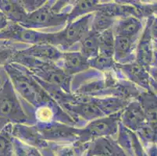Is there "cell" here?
Instances as JSON below:
<instances>
[{
    "label": "cell",
    "instance_id": "4",
    "mask_svg": "<svg viewBox=\"0 0 157 156\" xmlns=\"http://www.w3.org/2000/svg\"><path fill=\"white\" fill-rule=\"evenodd\" d=\"M67 13H56L50 5L45 3L36 10L27 14L20 25L33 30L59 27L67 21Z\"/></svg>",
    "mask_w": 157,
    "mask_h": 156
},
{
    "label": "cell",
    "instance_id": "18",
    "mask_svg": "<svg viewBox=\"0 0 157 156\" xmlns=\"http://www.w3.org/2000/svg\"><path fill=\"white\" fill-rule=\"evenodd\" d=\"M98 55L113 59L114 36L112 28L98 34Z\"/></svg>",
    "mask_w": 157,
    "mask_h": 156
},
{
    "label": "cell",
    "instance_id": "7",
    "mask_svg": "<svg viewBox=\"0 0 157 156\" xmlns=\"http://www.w3.org/2000/svg\"><path fill=\"white\" fill-rule=\"evenodd\" d=\"M123 111L121 118L126 128L136 131L139 127L147 123L143 109L138 101L130 103Z\"/></svg>",
    "mask_w": 157,
    "mask_h": 156
},
{
    "label": "cell",
    "instance_id": "21",
    "mask_svg": "<svg viewBox=\"0 0 157 156\" xmlns=\"http://www.w3.org/2000/svg\"><path fill=\"white\" fill-rule=\"evenodd\" d=\"M11 127H12V124L10 123L0 132V156L10 155L11 148H12Z\"/></svg>",
    "mask_w": 157,
    "mask_h": 156
},
{
    "label": "cell",
    "instance_id": "13",
    "mask_svg": "<svg viewBox=\"0 0 157 156\" xmlns=\"http://www.w3.org/2000/svg\"><path fill=\"white\" fill-rule=\"evenodd\" d=\"M0 12L6 16L8 21L17 24H21L28 14L17 1L0 0Z\"/></svg>",
    "mask_w": 157,
    "mask_h": 156
},
{
    "label": "cell",
    "instance_id": "12",
    "mask_svg": "<svg viewBox=\"0 0 157 156\" xmlns=\"http://www.w3.org/2000/svg\"><path fill=\"white\" fill-rule=\"evenodd\" d=\"M150 28L145 30L142 38L140 40L137 47L136 58L138 64L142 66L145 70L149 69V65L152 60V45L150 41Z\"/></svg>",
    "mask_w": 157,
    "mask_h": 156
},
{
    "label": "cell",
    "instance_id": "11",
    "mask_svg": "<svg viewBox=\"0 0 157 156\" xmlns=\"http://www.w3.org/2000/svg\"><path fill=\"white\" fill-rule=\"evenodd\" d=\"M60 60L62 61L61 69L69 76L85 70L89 67L88 59L80 51L64 52Z\"/></svg>",
    "mask_w": 157,
    "mask_h": 156
},
{
    "label": "cell",
    "instance_id": "8",
    "mask_svg": "<svg viewBox=\"0 0 157 156\" xmlns=\"http://www.w3.org/2000/svg\"><path fill=\"white\" fill-rule=\"evenodd\" d=\"M19 54L51 63L60 60L63 55V52L57 47L48 44L33 45L21 51Z\"/></svg>",
    "mask_w": 157,
    "mask_h": 156
},
{
    "label": "cell",
    "instance_id": "17",
    "mask_svg": "<svg viewBox=\"0 0 157 156\" xmlns=\"http://www.w3.org/2000/svg\"><path fill=\"white\" fill-rule=\"evenodd\" d=\"M124 70L133 81L145 88H150V78L146 70L139 64H129L124 67Z\"/></svg>",
    "mask_w": 157,
    "mask_h": 156
},
{
    "label": "cell",
    "instance_id": "19",
    "mask_svg": "<svg viewBox=\"0 0 157 156\" xmlns=\"http://www.w3.org/2000/svg\"><path fill=\"white\" fill-rule=\"evenodd\" d=\"M114 23L115 22L113 17L104 11L98 10L93 15L90 30L96 34H99L104 31L112 28Z\"/></svg>",
    "mask_w": 157,
    "mask_h": 156
},
{
    "label": "cell",
    "instance_id": "23",
    "mask_svg": "<svg viewBox=\"0 0 157 156\" xmlns=\"http://www.w3.org/2000/svg\"><path fill=\"white\" fill-rule=\"evenodd\" d=\"M156 130H154L148 123L142 125L136 131L138 135L145 142H154L156 138L155 135Z\"/></svg>",
    "mask_w": 157,
    "mask_h": 156
},
{
    "label": "cell",
    "instance_id": "25",
    "mask_svg": "<svg viewBox=\"0 0 157 156\" xmlns=\"http://www.w3.org/2000/svg\"><path fill=\"white\" fill-rule=\"evenodd\" d=\"M10 122L8 120H5L3 118H0V132L3 130L4 127L7 125V124H9Z\"/></svg>",
    "mask_w": 157,
    "mask_h": 156
},
{
    "label": "cell",
    "instance_id": "9",
    "mask_svg": "<svg viewBox=\"0 0 157 156\" xmlns=\"http://www.w3.org/2000/svg\"><path fill=\"white\" fill-rule=\"evenodd\" d=\"M115 36V35H114ZM137 38L124 36H115L113 59L121 63L131 62L134 58Z\"/></svg>",
    "mask_w": 157,
    "mask_h": 156
},
{
    "label": "cell",
    "instance_id": "16",
    "mask_svg": "<svg viewBox=\"0 0 157 156\" xmlns=\"http://www.w3.org/2000/svg\"><path fill=\"white\" fill-rule=\"evenodd\" d=\"M80 42V52L87 59H91L98 55V34L90 30Z\"/></svg>",
    "mask_w": 157,
    "mask_h": 156
},
{
    "label": "cell",
    "instance_id": "20",
    "mask_svg": "<svg viewBox=\"0 0 157 156\" xmlns=\"http://www.w3.org/2000/svg\"><path fill=\"white\" fill-rule=\"evenodd\" d=\"M102 7V4L96 1H78L71 9L67 16V21H71L80 16H85L92 11H98Z\"/></svg>",
    "mask_w": 157,
    "mask_h": 156
},
{
    "label": "cell",
    "instance_id": "15",
    "mask_svg": "<svg viewBox=\"0 0 157 156\" xmlns=\"http://www.w3.org/2000/svg\"><path fill=\"white\" fill-rule=\"evenodd\" d=\"M70 108L75 114L82 117L86 120H94L105 116L101 110L90 101L75 103L74 105H70Z\"/></svg>",
    "mask_w": 157,
    "mask_h": 156
},
{
    "label": "cell",
    "instance_id": "14",
    "mask_svg": "<svg viewBox=\"0 0 157 156\" xmlns=\"http://www.w3.org/2000/svg\"><path fill=\"white\" fill-rule=\"evenodd\" d=\"M91 102L94 103L104 115L110 116L114 114L120 110H123L126 107L127 101L124 99L115 97L96 99V98H90L87 99Z\"/></svg>",
    "mask_w": 157,
    "mask_h": 156
},
{
    "label": "cell",
    "instance_id": "5",
    "mask_svg": "<svg viewBox=\"0 0 157 156\" xmlns=\"http://www.w3.org/2000/svg\"><path fill=\"white\" fill-rule=\"evenodd\" d=\"M0 39L7 41H22L35 45L48 44L52 45L53 34L42 33L33 29L20 27L17 24H8L6 28L0 31Z\"/></svg>",
    "mask_w": 157,
    "mask_h": 156
},
{
    "label": "cell",
    "instance_id": "22",
    "mask_svg": "<svg viewBox=\"0 0 157 156\" xmlns=\"http://www.w3.org/2000/svg\"><path fill=\"white\" fill-rule=\"evenodd\" d=\"M88 63L89 67H94L98 70H105L112 68L114 65L113 59L102 56L100 55H98L93 59H88Z\"/></svg>",
    "mask_w": 157,
    "mask_h": 156
},
{
    "label": "cell",
    "instance_id": "10",
    "mask_svg": "<svg viewBox=\"0 0 157 156\" xmlns=\"http://www.w3.org/2000/svg\"><path fill=\"white\" fill-rule=\"evenodd\" d=\"M114 28H112L115 36H124L137 38L138 34L142 31L143 25L138 17L128 16L121 18L114 23Z\"/></svg>",
    "mask_w": 157,
    "mask_h": 156
},
{
    "label": "cell",
    "instance_id": "1",
    "mask_svg": "<svg viewBox=\"0 0 157 156\" xmlns=\"http://www.w3.org/2000/svg\"><path fill=\"white\" fill-rule=\"evenodd\" d=\"M3 70L14 91H17L24 99L29 101L30 104L38 106L46 101V100H49L44 90L40 88L35 80L28 74H24L18 70L13 63L5 65Z\"/></svg>",
    "mask_w": 157,
    "mask_h": 156
},
{
    "label": "cell",
    "instance_id": "6",
    "mask_svg": "<svg viewBox=\"0 0 157 156\" xmlns=\"http://www.w3.org/2000/svg\"><path fill=\"white\" fill-rule=\"evenodd\" d=\"M117 116H107L94 120L89 123L85 128L77 130V135L81 141H88L95 137L110 136L116 134L118 131Z\"/></svg>",
    "mask_w": 157,
    "mask_h": 156
},
{
    "label": "cell",
    "instance_id": "24",
    "mask_svg": "<svg viewBox=\"0 0 157 156\" xmlns=\"http://www.w3.org/2000/svg\"><path fill=\"white\" fill-rule=\"evenodd\" d=\"M7 78V75L6 74V72L3 70H1V67H0V87L2 85V84H3L4 82H5L6 79Z\"/></svg>",
    "mask_w": 157,
    "mask_h": 156
},
{
    "label": "cell",
    "instance_id": "2",
    "mask_svg": "<svg viewBox=\"0 0 157 156\" xmlns=\"http://www.w3.org/2000/svg\"><path fill=\"white\" fill-rule=\"evenodd\" d=\"M0 118L17 124L28 121L8 77L0 87Z\"/></svg>",
    "mask_w": 157,
    "mask_h": 156
},
{
    "label": "cell",
    "instance_id": "3",
    "mask_svg": "<svg viewBox=\"0 0 157 156\" xmlns=\"http://www.w3.org/2000/svg\"><path fill=\"white\" fill-rule=\"evenodd\" d=\"M94 14L88 13L74 22H69L67 28L59 32L54 33L52 45L67 50L81 41L91 29Z\"/></svg>",
    "mask_w": 157,
    "mask_h": 156
}]
</instances>
